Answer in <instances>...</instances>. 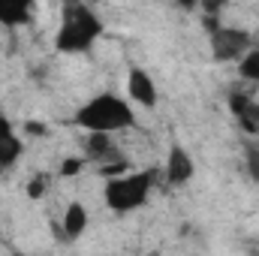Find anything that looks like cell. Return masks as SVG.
<instances>
[{
	"label": "cell",
	"mask_w": 259,
	"mask_h": 256,
	"mask_svg": "<svg viewBox=\"0 0 259 256\" xmlns=\"http://www.w3.org/2000/svg\"><path fill=\"white\" fill-rule=\"evenodd\" d=\"M100 36H103V21L97 18V12L84 3H66L55 36V49L61 55H78L88 52Z\"/></svg>",
	"instance_id": "obj_1"
},
{
	"label": "cell",
	"mask_w": 259,
	"mask_h": 256,
	"mask_svg": "<svg viewBox=\"0 0 259 256\" xmlns=\"http://www.w3.org/2000/svg\"><path fill=\"white\" fill-rule=\"evenodd\" d=\"M75 124L84 127L88 133H118V130H127L136 124V115L130 109L127 100L115 97V94H100L94 97L91 103H84L78 112H75Z\"/></svg>",
	"instance_id": "obj_2"
},
{
	"label": "cell",
	"mask_w": 259,
	"mask_h": 256,
	"mask_svg": "<svg viewBox=\"0 0 259 256\" xmlns=\"http://www.w3.org/2000/svg\"><path fill=\"white\" fill-rule=\"evenodd\" d=\"M154 187V175L151 172H127L124 178H115L106 184V205L118 214L136 211L148 202Z\"/></svg>",
	"instance_id": "obj_3"
},
{
	"label": "cell",
	"mask_w": 259,
	"mask_h": 256,
	"mask_svg": "<svg viewBox=\"0 0 259 256\" xmlns=\"http://www.w3.org/2000/svg\"><path fill=\"white\" fill-rule=\"evenodd\" d=\"M211 49H214V58L217 61H241L250 52V33L241 30V27L220 24L211 33Z\"/></svg>",
	"instance_id": "obj_4"
},
{
	"label": "cell",
	"mask_w": 259,
	"mask_h": 256,
	"mask_svg": "<svg viewBox=\"0 0 259 256\" xmlns=\"http://www.w3.org/2000/svg\"><path fill=\"white\" fill-rule=\"evenodd\" d=\"M127 97L133 103H139V106H145V109H151V106H157V84H154V78L145 72V69H130L127 75Z\"/></svg>",
	"instance_id": "obj_5"
},
{
	"label": "cell",
	"mask_w": 259,
	"mask_h": 256,
	"mask_svg": "<svg viewBox=\"0 0 259 256\" xmlns=\"http://www.w3.org/2000/svg\"><path fill=\"white\" fill-rule=\"evenodd\" d=\"M193 172H196L193 157L181 145H172V151L166 157V178H169V184L172 187H181V184H187L193 178Z\"/></svg>",
	"instance_id": "obj_6"
},
{
	"label": "cell",
	"mask_w": 259,
	"mask_h": 256,
	"mask_svg": "<svg viewBox=\"0 0 259 256\" xmlns=\"http://www.w3.org/2000/svg\"><path fill=\"white\" fill-rule=\"evenodd\" d=\"M84 151H88V157H91L94 163H100V166H106V163H115V160H124V154L115 148L112 136H106V133H91V136H88V145H84Z\"/></svg>",
	"instance_id": "obj_7"
},
{
	"label": "cell",
	"mask_w": 259,
	"mask_h": 256,
	"mask_svg": "<svg viewBox=\"0 0 259 256\" xmlns=\"http://www.w3.org/2000/svg\"><path fill=\"white\" fill-rule=\"evenodd\" d=\"M21 151H24V145H21V139L15 136L12 124H9L6 118H0V169H9V166L21 157Z\"/></svg>",
	"instance_id": "obj_8"
},
{
	"label": "cell",
	"mask_w": 259,
	"mask_h": 256,
	"mask_svg": "<svg viewBox=\"0 0 259 256\" xmlns=\"http://www.w3.org/2000/svg\"><path fill=\"white\" fill-rule=\"evenodd\" d=\"M88 208L81 205V202H69L64 211V238L66 241H75V238H81L84 235V229H88Z\"/></svg>",
	"instance_id": "obj_9"
},
{
	"label": "cell",
	"mask_w": 259,
	"mask_h": 256,
	"mask_svg": "<svg viewBox=\"0 0 259 256\" xmlns=\"http://www.w3.org/2000/svg\"><path fill=\"white\" fill-rule=\"evenodd\" d=\"M30 15H33V6L27 0H0V24L18 27V24H27Z\"/></svg>",
	"instance_id": "obj_10"
},
{
	"label": "cell",
	"mask_w": 259,
	"mask_h": 256,
	"mask_svg": "<svg viewBox=\"0 0 259 256\" xmlns=\"http://www.w3.org/2000/svg\"><path fill=\"white\" fill-rule=\"evenodd\" d=\"M238 72H241V78L259 81V49H250V52L238 61Z\"/></svg>",
	"instance_id": "obj_11"
},
{
	"label": "cell",
	"mask_w": 259,
	"mask_h": 256,
	"mask_svg": "<svg viewBox=\"0 0 259 256\" xmlns=\"http://www.w3.org/2000/svg\"><path fill=\"white\" fill-rule=\"evenodd\" d=\"M238 121H241V130H244V133L256 136V133H259V103H256V100H253L241 115H238Z\"/></svg>",
	"instance_id": "obj_12"
},
{
	"label": "cell",
	"mask_w": 259,
	"mask_h": 256,
	"mask_svg": "<svg viewBox=\"0 0 259 256\" xmlns=\"http://www.w3.org/2000/svg\"><path fill=\"white\" fill-rule=\"evenodd\" d=\"M49 190V175H33L30 181H27V196L30 199H42Z\"/></svg>",
	"instance_id": "obj_13"
},
{
	"label": "cell",
	"mask_w": 259,
	"mask_h": 256,
	"mask_svg": "<svg viewBox=\"0 0 259 256\" xmlns=\"http://www.w3.org/2000/svg\"><path fill=\"white\" fill-rule=\"evenodd\" d=\"M250 103H253V97H250V94H241V91H235V94L229 97V112L238 118V115H241V112H244Z\"/></svg>",
	"instance_id": "obj_14"
},
{
	"label": "cell",
	"mask_w": 259,
	"mask_h": 256,
	"mask_svg": "<svg viewBox=\"0 0 259 256\" xmlns=\"http://www.w3.org/2000/svg\"><path fill=\"white\" fill-rule=\"evenodd\" d=\"M244 163H247V175H250V181H256L259 184V148H247Z\"/></svg>",
	"instance_id": "obj_15"
},
{
	"label": "cell",
	"mask_w": 259,
	"mask_h": 256,
	"mask_svg": "<svg viewBox=\"0 0 259 256\" xmlns=\"http://www.w3.org/2000/svg\"><path fill=\"white\" fill-rule=\"evenodd\" d=\"M81 166H84V163H81L78 157H66L64 163H61V175H64V178H72V175L81 172Z\"/></svg>",
	"instance_id": "obj_16"
},
{
	"label": "cell",
	"mask_w": 259,
	"mask_h": 256,
	"mask_svg": "<svg viewBox=\"0 0 259 256\" xmlns=\"http://www.w3.org/2000/svg\"><path fill=\"white\" fill-rule=\"evenodd\" d=\"M24 133H27V136H46V127H42L39 121H27V124H24Z\"/></svg>",
	"instance_id": "obj_17"
},
{
	"label": "cell",
	"mask_w": 259,
	"mask_h": 256,
	"mask_svg": "<svg viewBox=\"0 0 259 256\" xmlns=\"http://www.w3.org/2000/svg\"><path fill=\"white\" fill-rule=\"evenodd\" d=\"M15 256H24V253H15Z\"/></svg>",
	"instance_id": "obj_18"
},
{
	"label": "cell",
	"mask_w": 259,
	"mask_h": 256,
	"mask_svg": "<svg viewBox=\"0 0 259 256\" xmlns=\"http://www.w3.org/2000/svg\"><path fill=\"white\" fill-rule=\"evenodd\" d=\"M256 39H259V33H256Z\"/></svg>",
	"instance_id": "obj_19"
},
{
	"label": "cell",
	"mask_w": 259,
	"mask_h": 256,
	"mask_svg": "<svg viewBox=\"0 0 259 256\" xmlns=\"http://www.w3.org/2000/svg\"><path fill=\"white\" fill-rule=\"evenodd\" d=\"M0 172H3V169H0Z\"/></svg>",
	"instance_id": "obj_20"
}]
</instances>
